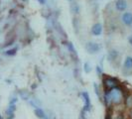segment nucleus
I'll use <instances>...</instances> for the list:
<instances>
[{"label": "nucleus", "instance_id": "obj_1", "mask_svg": "<svg viewBox=\"0 0 132 119\" xmlns=\"http://www.w3.org/2000/svg\"><path fill=\"white\" fill-rule=\"evenodd\" d=\"M104 98H105L106 104H109V103L119 104L124 100V92L122 88L117 86L110 90H107L104 95Z\"/></svg>", "mask_w": 132, "mask_h": 119}, {"label": "nucleus", "instance_id": "obj_2", "mask_svg": "<svg viewBox=\"0 0 132 119\" xmlns=\"http://www.w3.org/2000/svg\"><path fill=\"white\" fill-rule=\"evenodd\" d=\"M103 86L105 87L107 90H110L114 88L115 86H118V81L117 79H114V78H111V76H107L103 79Z\"/></svg>", "mask_w": 132, "mask_h": 119}, {"label": "nucleus", "instance_id": "obj_3", "mask_svg": "<svg viewBox=\"0 0 132 119\" xmlns=\"http://www.w3.org/2000/svg\"><path fill=\"white\" fill-rule=\"evenodd\" d=\"M86 50L89 54H96L98 53V51L100 50V47L98 44H96L94 42H88L86 44Z\"/></svg>", "mask_w": 132, "mask_h": 119}, {"label": "nucleus", "instance_id": "obj_4", "mask_svg": "<svg viewBox=\"0 0 132 119\" xmlns=\"http://www.w3.org/2000/svg\"><path fill=\"white\" fill-rule=\"evenodd\" d=\"M115 8L118 11H120V12L125 11L126 8H127V2H126V0H116V2H115Z\"/></svg>", "mask_w": 132, "mask_h": 119}, {"label": "nucleus", "instance_id": "obj_5", "mask_svg": "<svg viewBox=\"0 0 132 119\" xmlns=\"http://www.w3.org/2000/svg\"><path fill=\"white\" fill-rule=\"evenodd\" d=\"M82 96H84V100H85V110L86 111H89L92 108V103H90V97L87 92H82Z\"/></svg>", "mask_w": 132, "mask_h": 119}, {"label": "nucleus", "instance_id": "obj_6", "mask_svg": "<svg viewBox=\"0 0 132 119\" xmlns=\"http://www.w3.org/2000/svg\"><path fill=\"white\" fill-rule=\"evenodd\" d=\"M92 33L93 36H99L102 33V25L100 23H95L92 28Z\"/></svg>", "mask_w": 132, "mask_h": 119}, {"label": "nucleus", "instance_id": "obj_7", "mask_svg": "<svg viewBox=\"0 0 132 119\" xmlns=\"http://www.w3.org/2000/svg\"><path fill=\"white\" fill-rule=\"evenodd\" d=\"M122 21L127 26L132 25V13H130V12L123 13V15H122Z\"/></svg>", "mask_w": 132, "mask_h": 119}, {"label": "nucleus", "instance_id": "obj_8", "mask_svg": "<svg viewBox=\"0 0 132 119\" xmlns=\"http://www.w3.org/2000/svg\"><path fill=\"white\" fill-rule=\"evenodd\" d=\"M34 112H35V115L40 119H48V116L46 115V113L44 112V110L43 109H41V108H35V110H34Z\"/></svg>", "mask_w": 132, "mask_h": 119}, {"label": "nucleus", "instance_id": "obj_9", "mask_svg": "<svg viewBox=\"0 0 132 119\" xmlns=\"http://www.w3.org/2000/svg\"><path fill=\"white\" fill-rule=\"evenodd\" d=\"M124 67L127 70H132V57H127L124 61Z\"/></svg>", "mask_w": 132, "mask_h": 119}, {"label": "nucleus", "instance_id": "obj_10", "mask_svg": "<svg viewBox=\"0 0 132 119\" xmlns=\"http://www.w3.org/2000/svg\"><path fill=\"white\" fill-rule=\"evenodd\" d=\"M117 56H118L117 51H115V50H111V51L108 53V59H109V61H114V60L117 58Z\"/></svg>", "mask_w": 132, "mask_h": 119}, {"label": "nucleus", "instance_id": "obj_11", "mask_svg": "<svg viewBox=\"0 0 132 119\" xmlns=\"http://www.w3.org/2000/svg\"><path fill=\"white\" fill-rule=\"evenodd\" d=\"M71 9H72V12L78 14L79 12V4H78V3H73V4H72V6H71Z\"/></svg>", "mask_w": 132, "mask_h": 119}, {"label": "nucleus", "instance_id": "obj_12", "mask_svg": "<svg viewBox=\"0 0 132 119\" xmlns=\"http://www.w3.org/2000/svg\"><path fill=\"white\" fill-rule=\"evenodd\" d=\"M68 49H69V52H71V53L73 54V55H77V52H76V49H75V47H73V45L71 43V42H69L68 43Z\"/></svg>", "mask_w": 132, "mask_h": 119}, {"label": "nucleus", "instance_id": "obj_13", "mask_svg": "<svg viewBox=\"0 0 132 119\" xmlns=\"http://www.w3.org/2000/svg\"><path fill=\"white\" fill-rule=\"evenodd\" d=\"M125 104L127 107H131L132 108V95L127 96L125 99Z\"/></svg>", "mask_w": 132, "mask_h": 119}, {"label": "nucleus", "instance_id": "obj_14", "mask_svg": "<svg viewBox=\"0 0 132 119\" xmlns=\"http://www.w3.org/2000/svg\"><path fill=\"white\" fill-rule=\"evenodd\" d=\"M17 48H13V49H10V50H8V51H6L5 52V54H6L7 56H14L15 54L17 53Z\"/></svg>", "mask_w": 132, "mask_h": 119}, {"label": "nucleus", "instance_id": "obj_15", "mask_svg": "<svg viewBox=\"0 0 132 119\" xmlns=\"http://www.w3.org/2000/svg\"><path fill=\"white\" fill-rule=\"evenodd\" d=\"M84 70H85V72H86V73H90L92 69H90V66H89L88 63H85V65H84Z\"/></svg>", "mask_w": 132, "mask_h": 119}, {"label": "nucleus", "instance_id": "obj_16", "mask_svg": "<svg viewBox=\"0 0 132 119\" xmlns=\"http://www.w3.org/2000/svg\"><path fill=\"white\" fill-rule=\"evenodd\" d=\"M38 2H39L40 4H42V5H44V4L46 3V0H38Z\"/></svg>", "mask_w": 132, "mask_h": 119}, {"label": "nucleus", "instance_id": "obj_17", "mask_svg": "<svg viewBox=\"0 0 132 119\" xmlns=\"http://www.w3.org/2000/svg\"><path fill=\"white\" fill-rule=\"evenodd\" d=\"M128 41H129V44H130V45L132 46V37H130V38L128 39Z\"/></svg>", "mask_w": 132, "mask_h": 119}, {"label": "nucleus", "instance_id": "obj_18", "mask_svg": "<svg viewBox=\"0 0 132 119\" xmlns=\"http://www.w3.org/2000/svg\"><path fill=\"white\" fill-rule=\"evenodd\" d=\"M116 119H122V118H121V117H118V118H116Z\"/></svg>", "mask_w": 132, "mask_h": 119}, {"label": "nucleus", "instance_id": "obj_19", "mask_svg": "<svg viewBox=\"0 0 132 119\" xmlns=\"http://www.w3.org/2000/svg\"><path fill=\"white\" fill-rule=\"evenodd\" d=\"M131 118H132V111H131Z\"/></svg>", "mask_w": 132, "mask_h": 119}, {"label": "nucleus", "instance_id": "obj_20", "mask_svg": "<svg viewBox=\"0 0 132 119\" xmlns=\"http://www.w3.org/2000/svg\"><path fill=\"white\" fill-rule=\"evenodd\" d=\"M68 1H73V0H68Z\"/></svg>", "mask_w": 132, "mask_h": 119}]
</instances>
